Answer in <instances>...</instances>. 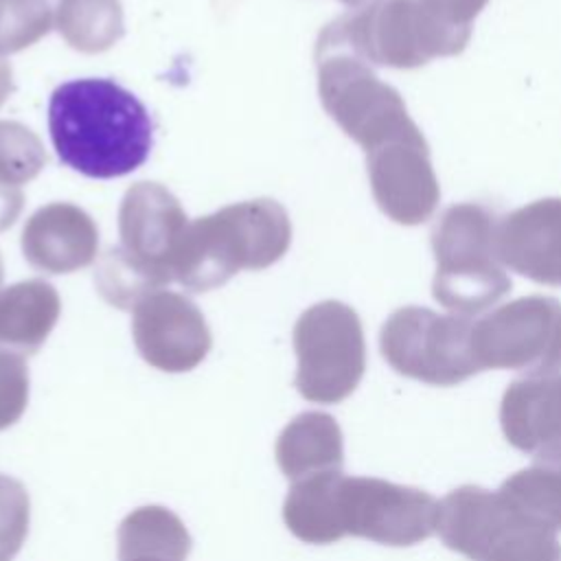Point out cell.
Instances as JSON below:
<instances>
[{
	"label": "cell",
	"instance_id": "26",
	"mask_svg": "<svg viewBox=\"0 0 561 561\" xmlns=\"http://www.w3.org/2000/svg\"><path fill=\"white\" fill-rule=\"evenodd\" d=\"M423 2L445 22L460 28H471L473 20L486 7L489 0H423Z\"/></svg>",
	"mask_w": 561,
	"mask_h": 561
},
{
	"label": "cell",
	"instance_id": "30",
	"mask_svg": "<svg viewBox=\"0 0 561 561\" xmlns=\"http://www.w3.org/2000/svg\"><path fill=\"white\" fill-rule=\"evenodd\" d=\"M342 4H346V7H353V9H357V7H362V4H366V2H370V0H340Z\"/></svg>",
	"mask_w": 561,
	"mask_h": 561
},
{
	"label": "cell",
	"instance_id": "23",
	"mask_svg": "<svg viewBox=\"0 0 561 561\" xmlns=\"http://www.w3.org/2000/svg\"><path fill=\"white\" fill-rule=\"evenodd\" d=\"M46 162V149L31 127L18 121H0V182L26 184L39 175Z\"/></svg>",
	"mask_w": 561,
	"mask_h": 561
},
{
	"label": "cell",
	"instance_id": "6",
	"mask_svg": "<svg viewBox=\"0 0 561 561\" xmlns=\"http://www.w3.org/2000/svg\"><path fill=\"white\" fill-rule=\"evenodd\" d=\"M436 533L471 561H561L557 533L515 508L500 491L458 486L438 502Z\"/></svg>",
	"mask_w": 561,
	"mask_h": 561
},
{
	"label": "cell",
	"instance_id": "29",
	"mask_svg": "<svg viewBox=\"0 0 561 561\" xmlns=\"http://www.w3.org/2000/svg\"><path fill=\"white\" fill-rule=\"evenodd\" d=\"M118 561H178V559H169V557H125Z\"/></svg>",
	"mask_w": 561,
	"mask_h": 561
},
{
	"label": "cell",
	"instance_id": "19",
	"mask_svg": "<svg viewBox=\"0 0 561 561\" xmlns=\"http://www.w3.org/2000/svg\"><path fill=\"white\" fill-rule=\"evenodd\" d=\"M118 559L125 557H169L186 561L191 535L184 522L164 506H140L131 511L116 533Z\"/></svg>",
	"mask_w": 561,
	"mask_h": 561
},
{
	"label": "cell",
	"instance_id": "22",
	"mask_svg": "<svg viewBox=\"0 0 561 561\" xmlns=\"http://www.w3.org/2000/svg\"><path fill=\"white\" fill-rule=\"evenodd\" d=\"M59 0H0V55L20 53L55 26Z\"/></svg>",
	"mask_w": 561,
	"mask_h": 561
},
{
	"label": "cell",
	"instance_id": "2",
	"mask_svg": "<svg viewBox=\"0 0 561 561\" xmlns=\"http://www.w3.org/2000/svg\"><path fill=\"white\" fill-rule=\"evenodd\" d=\"M48 131L57 158L94 180L136 171L153 147L147 107L114 79L88 77L57 85L48 103Z\"/></svg>",
	"mask_w": 561,
	"mask_h": 561
},
{
	"label": "cell",
	"instance_id": "10",
	"mask_svg": "<svg viewBox=\"0 0 561 561\" xmlns=\"http://www.w3.org/2000/svg\"><path fill=\"white\" fill-rule=\"evenodd\" d=\"M471 344L480 370L504 368L526 377L559 373L561 300L539 294L511 300L473 322Z\"/></svg>",
	"mask_w": 561,
	"mask_h": 561
},
{
	"label": "cell",
	"instance_id": "13",
	"mask_svg": "<svg viewBox=\"0 0 561 561\" xmlns=\"http://www.w3.org/2000/svg\"><path fill=\"white\" fill-rule=\"evenodd\" d=\"M131 337L140 357L164 373L193 370L213 346L199 307L171 289L151 291L131 307Z\"/></svg>",
	"mask_w": 561,
	"mask_h": 561
},
{
	"label": "cell",
	"instance_id": "5",
	"mask_svg": "<svg viewBox=\"0 0 561 561\" xmlns=\"http://www.w3.org/2000/svg\"><path fill=\"white\" fill-rule=\"evenodd\" d=\"M497 215L478 202L451 204L432 228V296L458 316H476L511 291L495 250Z\"/></svg>",
	"mask_w": 561,
	"mask_h": 561
},
{
	"label": "cell",
	"instance_id": "21",
	"mask_svg": "<svg viewBox=\"0 0 561 561\" xmlns=\"http://www.w3.org/2000/svg\"><path fill=\"white\" fill-rule=\"evenodd\" d=\"M497 491L530 519L561 530V460H535L506 478Z\"/></svg>",
	"mask_w": 561,
	"mask_h": 561
},
{
	"label": "cell",
	"instance_id": "20",
	"mask_svg": "<svg viewBox=\"0 0 561 561\" xmlns=\"http://www.w3.org/2000/svg\"><path fill=\"white\" fill-rule=\"evenodd\" d=\"M55 28L79 53L110 50L125 33L121 0H59Z\"/></svg>",
	"mask_w": 561,
	"mask_h": 561
},
{
	"label": "cell",
	"instance_id": "28",
	"mask_svg": "<svg viewBox=\"0 0 561 561\" xmlns=\"http://www.w3.org/2000/svg\"><path fill=\"white\" fill-rule=\"evenodd\" d=\"M15 83H13V68L11 64L4 59V55H0V107L4 105V101L13 94Z\"/></svg>",
	"mask_w": 561,
	"mask_h": 561
},
{
	"label": "cell",
	"instance_id": "16",
	"mask_svg": "<svg viewBox=\"0 0 561 561\" xmlns=\"http://www.w3.org/2000/svg\"><path fill=\"white\" fill-rule=\"evenodd\" d=\"M506 440L535 460H561V373L508 383L500 403Z\"/></svg>",
	"mask_w": 561,
	"mask_h": 561
},
{
	"label": "cell",
	"instance_id": "1",
	"mask_svg": "<svg viewBox=\"0 0 561 561\" xmlns=\"http://www.w3.org/2000/svg\"><path fill=\"white\" fill-rule=\"evenodd\" d=\"M283 519L305 543H333L351 535L401 548L436 533L438 502L414 486L324 471L291 482Z\"/></svg>",
	"mask_w": 561,
	"mask_h": 561
},
{
	"label": "cell",
	"instance_id": "18",
	"mask_svg": "<svg viewBox=\"0 0 561 561\" xmlns=\"http://www.w3.org/2000/svg\"><path fill=\"white\" fill-rule=\"evenodd\" d=\"M274 454L283 476L291 482L324 471H340L344 462L342 430L327 412H302L283 427Z\"/></svg>",
	"mask_w": 561,
	"mask_h": 561
},
{
	"label": "cell",
	"instance_id": "12",
	"mask_svg": "<svg viewBox=\"0 0 561 561\" xmlns=\"http://www.w3.org/2000/svg\"><path fill=\"white\" fill-rule=\"evenodd\" d=\"M366 171L373 197L388 219L401 226H419L434 215L440 186L421 129L366 151Z\"/></svg>",
	"mask_w": 561,
	"mask_h": 561
},
{
	"label": "cell",
	"instance_id": "11",
	"mask_svg": "<svg viewBox=\"0 0 561 561\" xmlns=\"http://www.w3.org/2000/svg\"><path fill=\"white\" fill-rule=\"evenodd\" d=\"M188 228L178 197L158 182L131 184L118 208L116 248L123 261L156 291L173 283V263Z\"/></svg>",
	"mask_w": 561,
	"mask_h": 561
},
{
	"label": "cell",
	"instance_id": "15",
	"mask_svg": "<svg viewBox=\"0 0 561 561\" xmlns=\"http://www.w3.org/2000/svg\"><path fill=\"white\" fill-rule=\"evenodd\" d=\"M20 245L33 270L42 274H70L94 263L99 228L77 204L50 202L26 219Z\"/></svg>",
	"mask_w": 561,
	"mask_h": 561
},
{
	"label": "cell",
	"instance_id": "17",
	"mask_svg": "<svg viewBox=\"0 0 561 561\" xmlns=\"http://www.w3.org/2000/svg\"><path fill=\"white\" fill-rule=\"evenodd\" d=\"M61 313L57 289L42 278H28L0 289V346L18 353H37Z\"/></svg>",
	"mask_w": 561,
	"mask_h": 561
},
{
	"label": "cell",
	"instance_id": "31",
	"mask_svg": "<svg viewBox=\"0 0 561 561\" xmlns=\"http://www.w3.org/2000/svg\"><path fill=\"white\" fill-rule=\"evenodd\" d=\"M2 276H4V265H2V256H0V283H2Z\"/></svg>",
	"mask_w": 561,
	"mask_h": 561
},
{
	"label": "cell",
	"instance_id": "4",
	"mask_svg": "<svg viewBox=\"0 0 561 561\" xmlns=\"http://www.w3.org/2000/svg\"><path fill=\"white\" fill-rule=\"evenodd\" d=\"M318 37L370 66L410 70L460 55L471 28L445 22L423 0H370L329 22Z\"/></svg>",
	"mask_w": 561,
	"mask_h": 561
},
{
	"label": "cell",
	"instance_id": "7",
	"mask_svg": "<svg viewBox=\"0 0 561 561\" xmlns=\"http://www.w3.org/2000/svg\"><path fill=\"white\" fill-rule=\"evenodd\" d=\"M316 68L324 112L364 151L419 129L399 90L383 83L370 64L346 48L318 37Z\"/></svg>",
	"mask_w": 561,
	"mask_h": 561
},
{
	"label": "cell",
	"instance_id": "25",
	"mask_svg": "<svg viewBox=\"0 0 561 561\" xmlns=\"http://www.w3.org/2000/svg\"><path fill=\"white\" fill-rule=\"evenodd\" d=\"M28 403V368L22 355L0 346V432L24 414Z\"/></svg>",
	"mask_w": 561,
	"mask_h": 561
},
{
	"label": "cell",
	"instance_id": "24",
	"mask_svg": "<svg viewBox=\"0 0 561 561\" xmlns=\"http://www.w3.org/2000/svg\"><path fill=\"white\" fill-rule=\"evenodd\" d=\"M31 519V500L24 484L0 473V561H11L26 535Z\"/></svg>",
	"mask_w": 561,
	"mask_h": 561
},
{
	"label": "cell",
	"instance_id": "14",
	"mask_svg": "<svg viewBox=\"0 0 561 561\" xmlns=\"http://www.w3.org/2000/svg\"><path fill=\"white\" fill-rule=\"evenodd\" d=\"M502 265L550 287H561V197L535 199L497 219Z\"/></svg>",
	"mask_w": 561,
	"mask_h": 561
},
{
	"label": "cell",
	"instance_id": "3",
	"mask_svg": "<svg viewBox=\"0 0 561 561\" xmlns=\"http://www.w3.org/2000/svg\"><path fill=\"white\" fill-rule=\"evenodd\" d=\"M291 245V221L270 197L245 199L188 221L173 280L188 291H210L241 270H265Z\"/></svg>",
	"mask_w": 561,
	"mask_h": 561
},
{
	"label": "cell",
	"instance_id": "27",
	"mask_svg": "<svg viewBox=\"0 0 561 561\" xmlns=\"http://www.w3.org/2000/svg\"><path fill=\"white\" fill-rule=\"evenodd\" d=\"M24 208V193L20 186L0 182V232L11 228Z\"/></svg>",
	"mask_w": 561,
	"mask_h": 561
},
{
	"label": "cell",
	"instance_id": "8",
	"mask_svg": "<svg viewBox=\"0 0 561 561\" xmlns=\"http://www.w3.org/2000/svg\"><path fill=\"white\" fill-rule=\"evenodd\" d=\"M298 359L294 386L307 401L340 403L355 392L366 370V342L357 311L342 300L307 307L294 324Z\"/></svg>",
	"mask_w": 561,
	"mask_h": 561
},
{
	"label": "cell",
	"instance_id": "9",
	"mask_svg": "<svg viewBox=\"0 0 561 561\" xmlns=\"http://www.w3.org/2000/svg\"><path fill=\"white\" fill-rule=\"evenodd\" d=\"M471 329L473 320L467 316H445L408 305L383 322L379 351L388 366L403 377L432 386H456L480 373Z\"/></svg>",
	"mask_w": 561,
	"mask_h": 561
}]
</instances>
